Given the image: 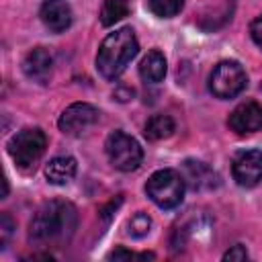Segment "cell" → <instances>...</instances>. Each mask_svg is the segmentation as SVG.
I'll return each instance as SVG.
<instances>
[{"label": "cell", "mask_w": 262, "mask_h": 262, "mask_svg": "<svg viewBox=\"0 0 262 262\" xmlns=\"http://www.w3.org/2000/svg\"><path fill=\"white\" fill-rule=\"evenodd\" d=\"M104 151L108 162L121 172L137 170L143 160L141 145L137 143V139H133L125 131H113L104 141Z\"/></svg>", "instance_id": "5"}, {"label": "cell", "mask_w": 262, "mask_h": 262, "mask_svg": "<svg viewBox=\"0 0 262 262\" xmlns=\"http://www.w3.org/2000/svg\"><path fill=\"white\" fill-rule=\"evenodd\" d=\"M51 70H53V57L47 49L43 47H35L31 49L25 59H23V72L29 80L33 82H39V84H45L51 76Z\"/></svg>", "instance_id": "10"}, {"label": "cell", "mask_w": 262, "mask_h": 262, "mask_svg": "<svg viewBox=\"0 0 262 262\" xmlns=\"http://www.w3.org/2000/svg\"><path fill=\"white\" fill-rule=\"evenodd\" d=\"M12 229H14V223H12V219L4 213V215L0 217V244H2V248H4V246H6V242L10 239Z\"/></svg>", "instance_id": "19"}, {"label": "cell", "mask_w": 262, "mask_h": 262, "mask_svg": "<svg viewBox=\"0 0 262 262\" xmlns=\"http://www.w3.org/2000/svg\"><path fill=\"white\" fill-rule=\"evenodd\" d=\"M233 180L244 186L252 188L262 180V151L260 149H246L239 151L231 166Z\"/></svg>", "instance_id": "8"}, {"label": "cell", "mask_w": 262, "mask_h": 262, "mask_svg": "<svg viewBox=\"0 0 262 262\" xmlns=\"http://www.w3.org/2000/svg\"><path fill=\"white\" fill-rule=\"evenodd\" d=\"M149 227H151L149 215L143 213V211H139V213H135V215L129 219V223H127V233H129L131 237H143V235L149 233Z\"/></svg>", "instance_id": "18"}, {"label": "cell", "mask_w": 262, "mask_h": 262, "mask_svg": "<svg viewBox=\"0 0 262 262\" xmlns=\"http://www.w3.org/2000/svg\"><path fill=\"white\" fill-rule=\"evenodd\" d=\"M248 258V252H246V248L244 246H233L229 252H225V256H223V260H246Z\"/></svg>", "instance_id": "21"}, {"label": "cell", "mask_w": 262, "mask_h": 262, "mask_svg": "<svg viewBox=\"0 0 262 262\" xmlns=\"http://www.w3.org/2000/svg\"><path fill=\"white\" fill-rule=\"evenodd\" d=\"M145 137L149 141H160V139H166L174 133V121L168 117V115H154L147 123H145V129H143Z\"/></svg>", "instance_id": "15"}, {"label": "cell", "mask_w": 262, "mask_h": 262, "mask_svg": "<svg viewBox=\"0 0 262 262\" xmlns=\"http://www.w3.org/2000/svg\"><path fill=\"white\" fill-rule=\"evenodd\" d=\"M145 194L160 209H174L184 199V178L170 168L158 170L147 178Z\"/></svg>", "instance_id": "3"}, {"label": "cell", "mask_w": 262, "mask_h": 262, "mask_svg": "<svg viewBox=\"0 0 262 262\" xmlns=\"http://www.w3.org/2000/svg\"><path fill=\"white\" fill-rule=\"evenodd\" d=\"M184 176L188 180V184L194 188V190H203V188H213L217 184V176L215 172L203 164V162H192L188 160L184 164Z\"/></svg>", "instance_id": "13"}, {"label": "cell", "mask_w": 262, "mask_h": 262, "mask_svg": "<svg viewBox=\"0 0 262 262\" xmlns=\"http://www.w3.org/2000/svg\"><path fill=\"white\" fill-rule=\"evenodd\" d=\"M76 227V211L72 205L61 201L45 203L29 223V239L35 244H45L53 239H63Z\"/></svg>", "instance_id": "2"}, {"label": "cell", "mask_w": 262, "mask_h": 262, "mask_svg": "<svg viewBox=\"0 0 262 262\" xmlns=\"http://www.w3.org/2000/svg\"><path fill=\"white\" fill-rule=\"evenodd\" d=\"M248 84V76L237 61H221L213 68L209 76V90L217 98H233Z\"/></svg>", "instance_id": "6"}, {"label": "cell", "mask_w": 262, "mask_h": 262, "mask_svg": "<svg viewBox=\"0 0 262 262\" xmlns=\"http://www.w3.org/2000/svg\"><path fill=\"white\" fill-rule=\"evenodd\" d=\"M111 260H131V258H137L133 252H129V250H123V248H119V250H115L111 256H108Z\"/></svg>", "instance_id": "22"}, {"label": "cell", "mask_w": 262, "mask_h": 262, "mask_svg": "<svg viewBox=\"0 0 262 262\" xmlns=\"http://www.w3.org/2000/svg\"><path fill=\"white\" fill-rule=\"evenodd\" d=\"M227 123H229L231 131H235L237 135L256 133L262 129V106L252 100L242 102L231 111Z\"/></svg>", "instance_id": "9"}, {"label": "cell", "mask_w": 262, "mask_h": 262, "mask_svg": "<svg viewBox=\"0 0 262 262\" xmlns=\"http://www.w3.org/2000/svg\"><path fill=\"white\" fill-rule=\"evenodd\" d=\"M149 4V10L160 16V18H170V16H176L182 6H184V0H147Z\"/></svg>", "instance_id": "17"}, {"label": "cell", "mask_w": 262, "mask_h": 262, "mask_svg": "<svg viewBox=\"0 0 262 262\" xmlns=\"http://www.w3.org/2000/svg\"><path fill=\"white\" fill-rule=\"evenodd\" d=\"M250 35H252V39H254V43L262 49V14L250 25Z\"/></svg>", "instance_id": "20"}, {"label": "cell", "mask_w": 262, "mask_h": 262, "mask_svg": "<svg viewBox=\"0 0 262 262\" xmlns=\"http://www.w3.org/2000/svg\"><path fill=\"white\" fill-rule=\"evenodd\" d=\"M100 119V113L96 106L88 104V102H74L70 104L61 115H59V129L66 135H82L88 129H92Z\"/></svg>", "instance_id": "7"}, {"label": "cell", "mask_w": 262, "mask_h": 262, "mask_svg": "<svg viewBox=\"0 0 262 262\" xmlns=\"http://www.w3.org/2000/svg\"><path fill=\"white\" fill-rule=\"evenodd\" d=\"M76 176V160L72 156H57L47 162L45 166V178L49 184L63 186Z\"/></svg>", "instance_id": "12"}, {"label": "cell", "mask_w": 262, "mask_h": 262, "mask_svg": "<svg viewBox=\"0 0 262 262\" xmlns=\"http://www.w3.org/2000/svg\"><path fill=\"white\" fill-rule=\"evenodd\" d=\"M39 16L43 25L53 33H63L72 25V8L66 0H45L41 4Z\"/></svg>", "instance_id": "11"}, {"label": "cell", "mask_w": 262, "mask_h": 262, "mask_svg": "<svg viewBox=\"0 0 262 262\" xmlns=\"http://www.w3.org/2000/svg\"><path fill=\"white\" fill-rule=\"evenodd\" d=\"M139 76L149 84L162 82L164 76H166V57H164V53L158 51V49H151L139 63Z\"/></svg>", "instance_id": "14"}, {"label": "cell", "mask_w": 262, "mask_h": 262, "mask_svg": "<svg viewBox=\"0 0 262 262\" xmlns=\"http://www.w3.org/2000/svg\"><path fill=\"white\" fill-rule=\"evenodd\" d=\"M129 14V0H104L100 8V23L111 27Z\"/></svg>", "instance_id": "16"}, {"label": "cell", "mask_w": 262, "mask_h": 262, "mask_svg": "<svg viewBox=\"0 0 262 262\" xmlns=\"http://www.w3.org/2000/svg\"><path fill=\"white\" fill-rule=\"evenodd\" d=\"M45 145H47L45 133L37 127H29V129L18 131L8 141V154L20 170H31L43 156Z\"/></svg>", "instance_id": "4"}, {"label": "cell", "mask_w": 262, "mask_h": 262, "mask_svg": "<svg viewBox=\"0 0 262 262\" xmlns=\"http://www.w3.org/2000/svg\"><path fill=\"white\" fill-rule=\"evenodd\" d=\"M137 37L131 27L117 29L104 37L96 53V68L106 80L119 78L129 61L137 55Z\"/></svg>", "instance_id": "1"}]
</instances>
